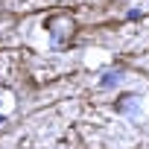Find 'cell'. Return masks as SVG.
<instances>
[{
  "label": "cell",
  "instance_id": "cell-3",
  "mask_svg": "<svg viewBox=\"0 0 149 149\" xmlns=\"http://www.w3.org/2000/svg\"><path fill=\"white\" fill-rule=\"evenodd\" d=\"M12 111H15V94L9 88H0V123H6Z\"/></svg>",
  "mask_w": 149,
  "mask_h": 149
},
{
  "label": "cell",
  "instance_id": "cell-1",
  "mask_svg": "<svg viewBox=\"0 0 149 149\" xmlns=\"http://www.w3.org/2000/svg\"><path fill=\"white\" fill-rule=\"evenodd\" d=\"M44 29H47V35H50V41L56 47H64V44L73 41L79 24H76V18H73L70 12H53V15L44 18Z\"/></svg>",
  "mask_w": 149,
  "mask_h": 149
},
{
  "label": "cell",
  "instance_id": "cell-4",
  "mask_svg": "<svg viewBox=\"0 0 149 149\" xmlns=\"http://www.w3.org/2000/svg\"><path fill=\"white\" fill-rule=\"evenodd\" d=\"M120 79H123L120 70H108V73H102V82H100V85H102V88H111V85H117Z\"/></svg>",
  "mask_w": 149,
  "mask_h": 149
},
{
  "label": "cell",
  "instance_id": "cell-2",
  "mask_svg": "<svg viewBox=\"0 0 149 149\" xmlns=\"http://www.w3.org/2000/svg\"><path fill=\"white\" fill-rule=\"evenodd\" d=\"M137 108H140V97L137 94H120L114 100V111L117 114H137Z\"/></svg>",
  "mask_w": 149,
  "mask_h": 149
},
{
  "label": "cell",
  "instance_id": "cell-5",
  "mask_svg": "<svg viewBox=\"0 0 149 149\" xmlns=\"http://www.w3.org/2000/svg\"><path fill=\"white\" fill-rule=\"evenodd\" d=\"M6 26H15V15H9V12H3V15H0V38L9 32Z\"/></svg>",
  "mask_w": 149,
  "mask_h": 149
}]
</instances>
